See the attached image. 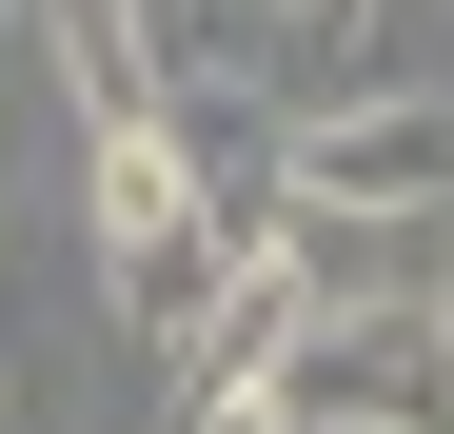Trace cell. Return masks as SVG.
Wrapping results in <instances>:
<instances>
[{
  "label": "cell",
  "instance_id": "obj_5",
  "mask_svg": "<svg viewBox=\"0 0 454 434\" xmlns=\"http://www.w3.org/2000/svg\"><path fill=\"white\" fill-rule=\"evenodd\" d=\"M296 336H317V297H296V257L257 237L238 276H217V316L178 336V395H198V376H277V355H296Z\"/></svg>",
  "mask_w": 454,
  "mask_h": 434
},
{
  "label": "cell",
  "instance_id": "obj_8",
  "mask_svg": "<svg viewBox=\"0 0 454 434\" xmlns=\"http://www.w3.org/2000/svg\"><path fill=\"white\" fill-rule=\"evenodd\" d=\"M257 20H317V0H257Z\"/></svg>",
  "mask_w": 454,
  "mask_h": 434
},
{
  "label": "cell",
  "instance_id": "obj_3",
  "mask_svg": "<svg viewBox=\"0 0 454 434\" xmlns=\"http://www.w3.org/2000/svg\"><path fill=\"white\" fill-rule=\"evenodd\" d=\"M20 20H40V80L80 99V138H99V119H178L159 20H138V0H20Z\"/></svg>",
  "mask_w": 454,
  "mask_h": 434
},
{
  "label": "cell",
  "instance_id": "obj_6",
  "mask_svg": "<svg viewBox=\"0 0 454 434\" xmlns=\"http://www.w3.org/2000/svg\"><path fill=\"white\" fill-rule=\"evenodd\" d=\"M138 20H159V80L198 99V80H238V20H257V0H138Z\"/></svg>",
  "mask_w": 454,
  "mask_h": 434
},
{
  "label": "cell",
  "instance_id": "obj_2",
  "mask_svg": "<svg viewBox=\"0 0 454 434\" xmlns=\"http://www.w3.org/2000/svg\"><path fill=\"white\" fill-rule=\"evenodd\" d=\"M277 395H296V434H454V355H434L415 297H375V316H317V336H296Z\"/></svg>",
  "mask_w": 454,
  "mask_h": 434
},
{
  "label": "cell",
  "instance_id": "obj_1",
  "mask_svg": "<svg viewBox=\"0 0 454 434\" xmlns=\"http://www.w3.org/2000/svg\"><path fill=\"white\" fill-rule=\"evenodd\" d=\"M277 198H336V217H454V99H434V80L296 99V119H277Z\"/></svg>",
  "mask_w": 454,
  "mask_h": 434
},
{
  "label": "cell",
  "instance_id": "obj_4",
  "mask_svg": "<svg viewBox=\"0 0 454 434\" xmlns=\"http://www.w3.org/2000/svg\"><path fill=\"white\" fill-rule=\"evenodd\" d=\"M178 217H217L198 138H178V119H99V138H80V237L119 257V237H178Z\"/></svg>",
  "mask_w": 454,
  "mask_h": 434
},
{
  "label": "cell",
  "instance_id": "obj_7",
  "mask_svg": "<svg viewBox=\"0 0 454 434\" xmlns=\"http://www.w3.org/2000/svg\"><path fill=\"white\" fill-rule=\"evenodd\" d=\"M178 434H296V395H277V376H198V395H178Z\"/></svg>",
  "mask_w": 454,
  "mask_h": 434
}]
</instances>
